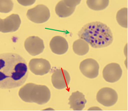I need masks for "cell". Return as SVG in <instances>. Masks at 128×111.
Returning a JSON list of instances; mask_svg holds the SVG:
<instances>
[{
	"label": "cell",
	"mask_w": 128,
	"mask_h": 111,
	"mask_svg": "<svg viewBox=\"0 0 128 111\" xmlns=\"http://www.w3.org/2000/svg\"><path fill=\"white\" fill-rule=\"evenodd\" d=\"M28 77L27 64L22 57L15 53L0 54V89L21 86Z\"/></svg>",
	"instance_id": "6da1fadb"
},
{
	"label": "cell",
	"mask_w": 128,
	"mask_h": 111,
	"mask_svg": "<svg viewBox=\"0 0 128 111\" xmlns=\"http://www.w3.org/2000/svg\"><path fill=\"white\" fill-rule=\"evenodd\" d=\"M78 36L96 49L106 47L111 45L114 40L110 28L102 22H90L84 26Z\"/></svg>",
	"instance_id": "7a4b0ae2"
},
{
	"label": "cell",
	"mask_w": 128,
	"mask_h": 111,
	"mask_svg": "<svg viewBox=\"0 0 128 111\" xmlns=\"http://www.w3.org/2000/svg\"><path fill=\"white\" fill-rule=\"evenodd\" d=\"M22 100L29 103L43 105L50 99V92L48 86L33 83L26 84L21 88L18 92Z\"/></svg>",
	"instance_id": "3957f363"
},
{
	"label": "cell",
	"mask_w": 128,
	"mask_h": 111,
	"mask_svg": "<svg viewBox=\"0 0 128 111\" xmlns=\"http://www.w3.org/2000/svg\"><path fill=\"white\" fill-rule=\"evenodd\" d=\"M28 19L36 23H43L47 22L50 17V12L46 6L42 4L28 9L27 12Z\"/></svg>",
	"instance_id": "277c9868"
},
{
	"label": "cell",
	"mask_w": 128,
	"mask_h": 111,
	"mask_svg": "<svg viewBox=\"0 0 128 111\" xmlns=\"http://www.w3.org/2000/svg\"><path fill=\"white\" fill-rule=\"evenodd\" d=\"M118 99V95L117 92L109 87H104L100 89L96 95L98 102L106 107L115 105Z\"/></svg>",
	"instance_id": "5b68a950"
},
{
	"label": "cell",
	"mask_w": 128,
	"mask_h": 111,
	"mask_svg": "<svg viewBox=\"0 0 128 111\" xmlns=\"http://www.w3.org/2000/svg\"><path fill=\"white\" fill-rule=\"evenodd\" d=\"M70 81V76L67 70L59 68L53 71L52 82L54 88L59 90L68 87Z\"/></svg>",
	"instance_id": "8992f818"
},
{
	"label": "cell",
	"mask_w": 128,
	"mask_h": 111,
	"mask_svg": "<svg viewBox=\"0 0 128 111\" xmlns=\"http://www.w3.org/2000/svg\"><path fill=\"white\" fill-rule=\"evenodd\" d=\"M82 74L90 79H94L99 74V65L98 62L93 58H86L82 61L80 65Z\"/></svg>",
	"instance_id": "52a82bcc"
},
{
	"label": "cell",
	"mask_w": 128,
	"mask_h": 111,
	"mask_svg": "<svg viewBox=\"0 0 128 111\" xmlns=\"http://www.w3.org/2000/svg\"><path fill=\"white\" fill-rule=\"evenodd\" d=\"M21 23L18 14H12L4 19L0 18V32L4 33L15 32L20 28Z\"/></svg>",
	"instance_id": "ba28073f"
},
{
	"label": "cell",
	"mask_w": 128,
	"mask_h": 111,
	"mask_svg": "<svg viewBox=\"0 0 128 111\" xmlns=\"http://www.w3.org/2000/svg\"><path fill=\"white\" fill-rule=\"evenodd\" d=\"M122 71L119 64L112 63L104 67L102 71L103 77L105 81L110 83H114L118 81L122 75Z\"/></svg>",
	"instance_id": "9c48e42d"
},
{
	"label": "cell",
	"mask_w": 128,
	"mask_h": 111,
	"mask_svg": "<svg viewBox=\"0 0 128 111\" xmlns=\"http://www.w3.org/2000/svg\"><path fill=\"white\" fill-rule=\"evenodd\" d=\"M24 47L31 56H36L43 52L45 45L42 39L37 36H33L25 40Z\"/></svg>",
	"instance_id": "30bf717a"
},
{
	"label": "cell",
	"mask_w": 128,
	"mask_h": 111,
	"mask_svg": "<svg viewBox=\"0 0 128 111\" xmlns=\"http://www.w3.org/2000/svg\"><path fill=\"white\" fill-rule=\"evenodd\" d=\"M31 71L36 75H43L50 71L51 65L49 61L44 58H32L29 63Z\"/></svg>",
	"instance_id": "8fae6325"
},
{
	"label": "cell",
	"mask_w": 128,
	"mask_h": 111,
	"mask_svg": "<svg viewBox=\"0 0 128 111\" xmlns=\"http://www.w3.org/2000/svg\"><path fill=\"white\" fill-rule=\"evenodd\" d=\"M50 47L53 53L62 55L66 53L68 49V45L66 39L60 36L53 37L50 42Z\"/></svg>",
	"instance_id": "7c38bea8"
},
{
	"label": "cell",
	"mask_w": 128,
	"mask_h": 111,
	"mask_svg": "<svg viewBox=\"0 0 128 111\" xmlns=\"http://www.w3.org/2000/svg\"><path fill=\"white\" fill-rule=\"evenodd\" d=\"M68 100L70 108L74 111L82 110L87 102L84 95L79 91L72 92Z\"/></svg>",
	"instance_id": "4fadbf2b"
},
{
	"label": "cell",
	"mask_w": 128,
	"mask_h": 111,
	"mask_svg": "<svg viewBox=\"0 0 128 111\" xmlns=\"http://www.w3.org/2000/svg\"><path fill=\"white\" fill-rule=\"evenodd\" d=\"M75 7H70L65 4L64 0H62L56 4L55 11L56 15L60 17L64 18L70 17L74 12Z\"/></svg>",
	"instance_id": "5bb4252c"
},
{
	"label": "cell",
	"mask_w": 128,
	"mask_h": 111,
	"mask_svg": "<svg viewBox=\"0 0 128 111\" xmlns=\"http://www.w3.org/2000/svg\"><path fill=\"white\" fill-rule=\"evenodd\" d=\"M72 50L78 56H84L88 53L89 45L88 43L83 39H77L73 43Z\"/></svg>",
	"instance_id": "9a60e30c"
},
{
	"label": "cell",
	"mask_w": 128,
	"mask_h": 111,
	"mask_svg": "<svg viewBox=\"0 0 128 111\" xmlns=\"http://www.w3.org/2000/svg\"><path fill=\"white\" fill-rule=\"evenodd\" d=\"M87 5L94 11H101L106 9L109 4V0H87Z\"/></svg>",
	"instance_id": "2e32d148"
},
{
	"label": "cell",
	"mask_w": 128,
	"mask_h": 111,
	"mask_svg": "<svg viewBox=\"0 0 128 111\" xmlns=\"http://www.w3.org/2000/svg\"><path fill=\"white\" fill-rule=\"evenodd\" d=\"M117 22L121 27L128 28V8L124 7L121 9L117 12L116 15Z\"/></svg>",
	"instance_id": "e0dca14e"
},
{
	"label": "cell",
	"mask_w": 128,
	"mask_h": 111,
	"mask_svg": "<svg viewBox=\"0 0 128 111\" xmlns=\"http://www.w3.org/2000/svg\"><path fill=\"white\" fill-rule=\"evenodd\" d=\"M13 7L14 3L12 0H0V12L9 13Z\"/></svg>",
	"instance_id": "ac0fdd59"
},
{
	"label": "cell",
	"mask_w": 128,
	"mask_h": 111,
	"mask_svg": "<svg viewBox=\"0 0 128 111\" xmlns=\"http://www.w3.org/2000/svg\"><path fill=\"white\" fill-rule=\"evenodd\" d=\"M64 3L70 7H75L80 4L81 0H64Z\"/></svg>",
	"instance_id": "d6986e66"
},
{
	"label": "cell",
	"mask_w": 128,
	"mask_h": 111,
	"mask_svg": "<svg viewBox=\"0 0 128 111\" xmlns=\"http://www.w3.org/2000/svg\"><path fill=\"white\" fill-rule=\"evenodd\" d=\"M20 5L24 6H30L33 5L36 0H17Z\"/></svg>",
	"instance_id": "ffe728a7"
}]
</instances>
